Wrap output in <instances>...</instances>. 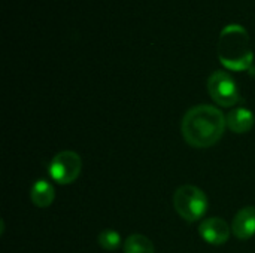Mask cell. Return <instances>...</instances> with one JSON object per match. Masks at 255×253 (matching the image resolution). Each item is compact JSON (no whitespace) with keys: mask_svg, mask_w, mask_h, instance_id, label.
Returning a JSON list of instances; mask_svg holds the SVG:
<instances>
[{"mask_svg":"<svg viewBox=\"0 0 255 253\" xmlns=\"http://www.w3.org/2000/svg\"><path fill=\"white\" fill-rule=\"evenodd\" d=\"M226 127L227 119L220 109L211 104H199L184 115L181 131L190 146L205 149L221 140Z\"/></svg>","mask_w":255,"mask_h":253,"instance_id":"cell-1","label":"cell"},{"mask_svg":"<svg viewBox=\"0 0 255 253\" xmlns=\"http://www.w3.org/2000/svg\"><path fill=\"white\" fill-rule=\"evenodd\" d=\"M218 60L224 67L233 72H244L253 67L254 52L251 39L241 24H229L223 28L217 43Z\"/></svg>","mask_w":255,"mask_h":253,"instance_id":"cell-2","label":"cell"},{"mask_svg":"<svg viewBox=\"0 0 255 253\" xmlns=\"http://www.w3.org/2000/svg\"><path fill=\"white\" fill-rule=\"evenodd\" d=\"M173 206L182 219L187 222H196L200 221L208 210V197L200 188L194 185H184L176 189L173 195Z\"/></svg>","mask_w":255,"mask_h":253,"instance_id":"cell-3","label":"cell"},{"mask_svg":"<svg viewBox=\"0 0 255 253\" xmlns=\"http://www.w3.org/2000/svg\"><path fill=\"white\" fill-rule=\"evenodd\" d=\"M211 98L221 107H232L241 100V91L233 76L224 70L214 72L208 79Z\"/></svg>","mask_w":255,"mask_h":253,"instance_id":"cell-4","label":"cell"},{"mask_svg":"<svg viewBox=\"0 0 255 253\" xmlns=\"http://www.w3.org/2000/svg\"><path fill=\"white\" fill-rule=\"evenodd\" d=\"M49 176L60 185L73 183L82 171V160L73 151L58 152L49 163Z\"/></svg>","mask_w":255,"mask_h":253,"instance_id":"cell-5","label":"cell"},{"mask_svg":"<svg viewBox=\"0 0 255 253\" xmlns=\"http://www.w3.org/2000/svg\"><path fill=\"white\" fill-rule=\"evenodd\" d=\"M200 237L214 246H221L229 242L230 237V227L229 224L221 218H206L199 227Z\"/></svg>","mask_w":255,"mask_h":253,"instance_id":"cell-6","label":"cell"},{"mask_svg":"<svg viewBox=\"0 0 255 253\" xmlns=\"http://www.w3.org/2000/svg\"><path fill=\"white\" fill-rule=\"evenodd\" d=\"M232 231L239 240H250L255 236V207H244L233 219Z\"/></svg>","mask_w":255,"mask_h":253,"instance_id":"cell-7","label":"cell"},{"mask_svg":"<svg viewBox=\"0 0 255 253\" xmlns=\"http://www.w3.org/2000/svg\"><path fill=\"white\" fill-rule=\"evenodd\" d=\"M227 127L236 133V134H244L248 133L253 127H254L255 116L254 113L247 109V107H238V109H232L227 116Z\"/></svg>","mask_w":255,"mask_h":253,"instance_id":"cell-8","label":"cell"},{"mask_svg":"<svg viewBox=\"0 0 255 253\" xmlns=\"http://www.w3.org/2000/svg\"><path fill=\"white\" fill-rule=\"evenodd\" d=\"M30 198L31 203L36 207L40 209H46L49 207L54 200H55V189L51 185V182H48L46 179H39L33 183L31 191H30Z\"/></svg>","mask_w":255,"mask_h":253,"instance_id":"cell-9","label":"cell"},{"mask_svg":"<svg viewBox=\"0 0 255 253\" xmlns=\"http://www.w3.org/2000/svg\"><path fill=\"white\" fill-rule=\"evenodd\" d=\"M124 253H155V249L146 236L133 234L124 242Z\"/></svg>","mask_w":255,"mask_h":253,"instance_id":"cell-10","label":"cell"},{"mask_svg":"<svg viewBox=\"0 0 255 253\" xmlns=\"http://www.w3.org/2000/svg\"><path fill=\"white\" fill-rule=\"evenodd\" d=\"M97 242H99L102 249H105L108 252H112V251H117L120 248V245H121V234L117 233L115 230H103L99 234Z\"/></svg>","mask_w":255,"mask_h":253,"instance_id":"cell-11","label":"cell"}]
</instances>
